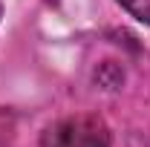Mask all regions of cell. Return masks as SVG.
I'll list each match as a JSON object with an SVG mask.
<instances>
[{"label":"cell","mask_w":150,"mask_h":147,"mask_svg":"<svg viewBox=\"0 0 150 147\" xmlns=\"http://www.w3.org/2000/svg\"><path fill=\"white\" fill-rule=\"evenodd\" d=\"M40 147H110V130L98 115H69L43 130Z\"/></svg>","instance_id":"6da1fadb"},{"label":"cell","mask_w":150,"mask_h":147,"mask_svg":"<svg viewBox=\"0 0 150 147\" xmlns=\"http://www.w3.org/2000/svg\"><path fill=\"white\" fill-rule=\"evenodd\" d=\"M118 3H121L136 20H142V23L150 26V0H118Z\"/></svg>","instance_id":"7a4b0ae2"}]
</instances>
